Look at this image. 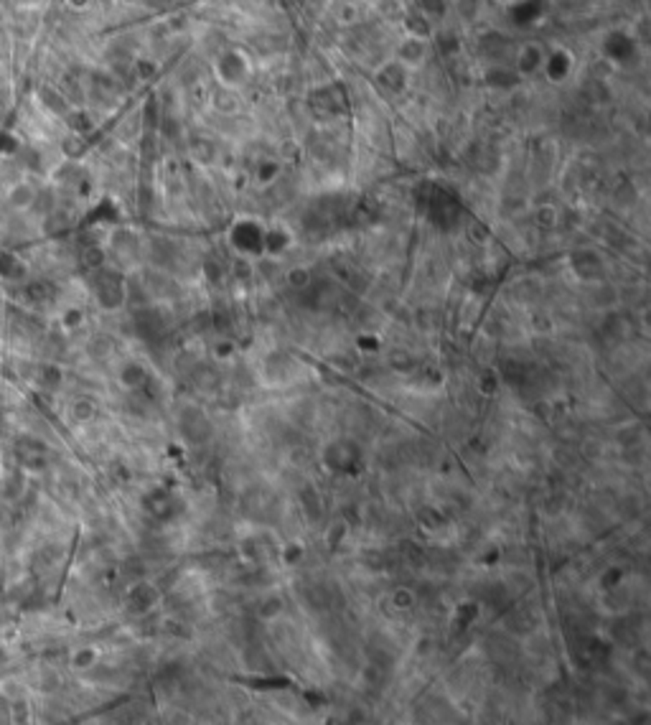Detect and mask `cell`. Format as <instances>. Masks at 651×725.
Masks as SVG:
<instances>
[{"mask_svg": "<svg viewBox=\"0 0 651 725\" xmlns=\"http://www.w3.org/2000/svg\"><path fill=\"white\" fill-rule=\"evenodd\" d=\"M265 229L267 222L257 216H237L227 229V244L237 257L259 260L265 257Z\"/></svg>", "mask_w": 651, "mask_h": 725, "instance_id": "1", "label": "cell"}, {"mask_svg": "<svg viewBox=\"0 0 651 725\" xmlns=\"http://www.w3.org/2000/svg\"><path fill=\"white\" fill-rule=\"evenodd\" d=\"M211 74L224 89H242L252 76V59L240 46L221 49L211 61Z\"/></svg>", "mask_w": 651, "mask_h": 725, "instance_id": "2", "label": "cell"}, {"mask_svg": "<svg viewBox=\"0 0 651 725\" xmlns=\"http://www.w3.org/2000/svg\"><path fill=\"white\" fill-rule=\"evenodd\" d=\"M394 61L399 66H405L407 71H418L423 69L428 59H430V38L425 36H412V33H402L394 46Z\"/></svg>", "mask_w": 651, "mask_h": 725, "instance_id": "3", "label": "cell"}, {"mask_svg": "<svg viewBox=\"0 0 651 725\" xmlns=\"http://www.w3.org/2000/svg\"><path fill=\"white\" fill-rule=\"evenodd\" d=\"M575 71V54L568 46H547L542 64V76L550 84H565Z\"/></svg>", "mask_w": 651, "mask_h": 725, "instance_id": "4", "label": "cell"}, {"mask_svg": "<svg viewBox=\"0 0 651 725\" xmlns=\"http://www.w3.org/2000/svg\"><path fill=\"white\" fill-rule=\"evenodd\" d=\"M547 57V44L532 38L517 49V57H514V69L522 79H534V76L542 74V64Z\"/></svg>", "mask_w": 651, "mask_h": 725, "instance_id": "5", "label": "cell"}, {"mask_svg": "<svg viewBox=\"0 0 651 725\" xmlns=\"http://www.w3.org/2000/svg\"><path fill=\"white\" fill-rule=\"evenodd\" d=\"M377 82L385 89H389V92H394V95H399L402 89H407L410 71H407L405 66H399L394 59H389V61H385L380 69H377Z\"/></svg>", "mask_w": 651, "mask_h": 725, "instance_id": "6", "label": "cell"}, {"mask_svg": "<svg viewBox=\"0 0 651 725\" xmlns=\"http://www.w3.org/2000/svg\"><path fill=\"white\" fill-rule=\"evenodd\" d=\"M293 244V232L285 224H267L265 229V257H280Z\"/></svg>", "mask_w": 651, "mask_h": 725, "instance_id": "7", "label": "cell"}, {"mask_svg": "<svg viewBox=\"0 0 651 725\" xmlns=\"http://www.w3.org/2000/svg\"><path fill=\"white\" fill-rule=\"evenodd\" d=\"M280 176H283V165H280V160H275V158L259 160L257 168H254V184L265 186V189L272 184H278Z\"/></svg>", "mask_w": 651, "mask_h": 725, "instance_id": "8", "label": "cell"}, {"mask_svg": "<svg viewBox=\"0 0 651 725\" xmlns=\"http://www.w3.org/2000/svg\"><path fill=\"white\" fill-rule=\"evenodd\" d=\"M211 105L216 107V112H224V114H234L240 110L242 100H240V89H224L219 87L211 97Z\"/></svg>", "mask_w": 651, "mask_h": 725, "instance_id": "9", "label": "cell"}, {"mask_svg": "<svg viewBox=\"0 0 651 725\" xmlns=\"http://www.w3.org/2000/svg\"><path fill=\"white\" fill-rule=\"evenodd\" d=\"M374 11L380 13L385 20L399 25L402 23V18H405L407 6L402 3V0H377V3H374Z\"/></svg>", "mask_w": 651, "mask_h": 725, "instance_id": "10", "label": "cell"}, {"mask_svg": "<svg viewBox=\"0 0 651 725\" xmlns=\"http://www.w3.org/2000/svg\"><path fill=\"white\" fill-rule=\"evenodd\" d=\"M361 18H364V13L351 0H344L341 6L336 8V23L341 25V28H354V25L361 23Z\"/></svg>", "mask_w": 651, "mask_h": 725, "instance_id": "11", "label": "cell"}, {"mask_svg": "<svg viewBox=\"0 0 651 725\" xmlns=\"http://www.w3.org/2000/svg\"><path fill=\"white\" fill-rule=\"evenodd\" d=\"M285 280H288V283H291L295 290H303V288L310 285V270L305 265H295V267H291V270L285 273Z\"/></svg>", "mask_w": 651, "mask_h": 725, "instance_id": "12", "label": "cell"}, {"mask_svg": "<svg viewBox=\"0 0 651 725\" xmlns=\"http://www.w3.org/2000/svg\"><path fill=\"white\" fill-rule=\"evenodd\" d=\"M534 219H537V224L539 227H555L557 224V209L555 206H550V204H542V206H537V211H534Z\"/></svg>", "mask_w": 651, "mask_h": 725, "instance_id": "13", "label": "cell"}, {"mask_svg": "<svg viewBox=\"0 0 651 725\" xmlns=\"http://www.w3.org/2000/svg\"><path fill=\"white\" fill-rule=\"evenodd\" d=\"M89 3H92V0H69V6L74 8V11H87Z\"/></svg>", "mask_w": 651, "mask_h": 725, "instance_id": "14", "label": "cell"}]
</instances>
